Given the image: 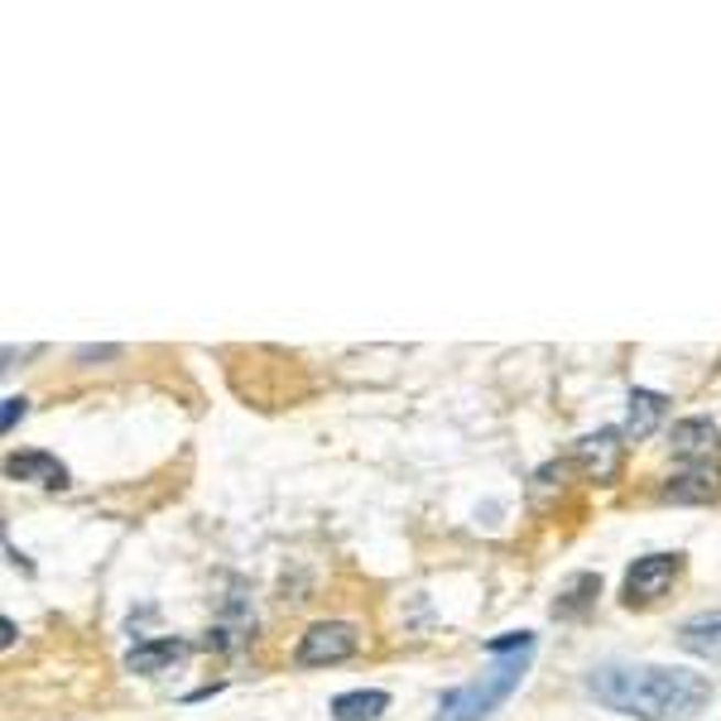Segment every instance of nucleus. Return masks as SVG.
Instances as JSON below:
<instances>
[{
  "label": "nucleus",
  "mask_w": 721,
  "mask_h": 721,
  "mask_svg": "<svg viewBox=\"0 0 721 721\" xmlns=\"http://www.w3.org/2000/svg\"><path fill=\"white\" fill-rule=\"evenodd\" d=\"M587 692L621 717L640 721H684L712 702V678L668 664H601L587 678Z\"/></svg>",
  "instance_id": "f257e3e1"
},
{
  "label": "nucleus",
  "mask_w": 721,
  "mask_h": 721,
  "mask_svg": "<svg viewBox=\"0 0 721 721\" xmlns=\"http://www.w3.org/2000/svg\"><path fill=\"white\" fill-rule=\"evenodd\" d=\"M491 668L481 678H471V684L452 688L438 698V721H487L495 707H501L510 692L520 688V678L529 674V649L520 654H491Z\"/></svg>",
  "instance_id": "f03ea898"
},
{
  "label": "nucleus",
  "mask_w": 721,
  "mask_h": 721,
  "mask_svg": "<svg viewBox=\"0 0 721 721\" xmlns=\"http://www.w3.org/2000/svg\"><path fill=\"white\" fill-rule=\"evenodd\" d=\"M357 645H361V631L351 621H318V625H308L304 631L294 659H298V668H327V664L351 659Z\"/></svg>",
  "instance_id": "7ed1b4c3"
},
{
  "label": "nucleus",
  "mask_w": 721,
  "mask_h": 721,
  "mask_svg": "<svg viewBox=\"0 0 721 721\" xmlns=\"http://www.w3.org/2000/svg\"><path fill=\"white\" fill-rule=\"evenodd\" d=\"M678 572H684V558L678 554H645L635 558V568L625 572V607H649V601H659L668 587L678 582Z\"/></svg>",
  "instance_id": "20e7f679"
},
{
  "label": "nucleus",
  "mask_w": 721,
  "mask_h": 721,
  "mask_svg": "<svg viewBox=\"0 0 721 721\" xmlns=\"http://www.w3.org/2000/svg\"><path fill=\"white\" fill-rule=\"evenodd\" d=\"M625 433L621 428H601V433H587V438H577L572 448V462L587 471L592 481L601 487H611L615 477H621V457H625Z\"/></svg>",
  "instance_id": "39448f33"
},
{
  "label": "nucleus",
  "mask_w": 721,
  "mask_h": 721,
  "mask_svg": "<svg viewBox=\"0 0 721 721\" xmlns=\"http://www.w3.org/2000/svg\"><path fill=\"white\" fill-rule=\"evenodd\" d=\"M668 448H674V457H684L688 467L717 462L721 457V433H717L712 418H678L674 433H668Z\"/></svg>",
  "instance_id": "423d86ee"
},
{
  "label": "nucleus",
  "mask_w": 721,
  "mask_h": 721,
  "mask_svg": "<svg viewBox=\"0 0 721 721\" xmlns=\"http://www.w3.org/2000/svg\"><path fill=\"white\" fill-rule=\"evenodd\" d=\"M664 501H674V505H712V501H721V467L717 462L684 467L678 477H668Z\"/></svg>",
  "instance_id": "0eeeda50"
},
{
  "label": "nucleus",
  "mask_w": 721,
  "mask_h": 721,
  "mask_svg": "<svg viewBox=\"0 0 721 721\" xmlns=\"http://www.w3.org/2000/svg\"><path fill=\"white\" fill-rule=\"evenodd\" d=\"M6 477L39 481V487H54V491L68 487V467H63L58 457H48V452H15V457H6Z\"/></svg>",
  "instance_id": "6e6552de"
},
{
  "label": "nucleus",
  "mask_w": 721,
  "mask_h": 721,
  "mask_svg": "<svg viewBox=\"0 0 721 721\" xmlns=\"http://www.w3.org/2000/svg\"><path fill=\"white\" fill-rule=\"evenodd\" d=\"M678 645L707 664H721V611H702V615H692V621H684Z\"/></svg>",
  "instance_id": "1a4fd4ad"
},
{
  "label": "nucleus",
  "mask_w": 721,
  "mask_h": 721,
  "mask_svg": "<svg viewBox=\"0 0 721 721\" xmlns=\"http://www.w3.org/2000/svg\"><path fill=\"white\" fill-rule=\"evenodd\" d=\"M188 659V640H144L125 654V668L130 674H160V668Z\"/></svg>",
  "instance_id": "9d476101"
},
{
  "label": "nucleus",
  "mask_w": 721,
  "mask_h": 721,
  "mask_svg": "<svg viewBox=\"0 0 721 721\" xmlns=\"http://www.w3.org/2000/svg\"><path fill=\"white\" fill-rule=\"evenodd\" d=\"M625 404H631V414H625V438H649V433L654 428H659V418H664V395H659V390H631V400H625Z\"/></svg>",
  "instance_id": "9b49d317"
},
{
  "label": "nucleus",
  "mask_w": 721,
  "mask_h": 721,
  "mask_svg": "<svg viewBox=\"0 0 721 721\" xmlns=\"http://www.w3.org/2000/svg\"><path fill=\"white\" fill-rule=\"evenodd\" d=\"M597 592H601V577L597 572H572L568 582H562L558 601H554V615H558V621H572V615H582L587 607H592Z\"/></svg>",
  "instance_id": "f8f14e48"
},
{
  "label": "nucleus",
  "mask_w": 721,
  "mask_h": 721,
  "mask_svg": "<svg viewBox=\"0 0 721 721\" xmlns=\"http://www.w3.org/2000/svg\"><path fill=\"white\" fill-rule=\"evenodd\" d=\"M380 712H390V692H380V688H361V692H342V698H332L337 721H375Z\"/></svg>",
  "instance_id": "ddd939ff"
},
{
  "label": "nucleus",
  "mask_w": 721,
  "mask_h": 721,
  "mask_svg": "<svg viewBox=\"0 0 721 721\" xmlns=\"http://www.w3.org/2000/svg\"><path fill=\"white\" fill-rule=\"evenodd\" d=\"M520 649H534L529 631H510V635H491L487 640V654H520Z\"/></svg>",
  "instance_id": "4468645a"
},
{
  "label": "nucleus",
  "mask_w": 721,
  "mask_h": 721,
  "mask_svg": "<svg viewBox=\"0 0 721 721\" xmlns=\"http://www.w3.org/2000/svg\"><path fill=\"white\" fill-rule=\"evenodd\" d=\"M24 409H30V400H20V395H10V400H6V409H0V428H6V433H10V428H15V424H20V418H24Z\"/></svg>",
  "instance_id": "2eb2a0df"
},
{
  "label": "nucleus",
  "mask_w": 721,
  "mask_h": 721,
  "mask_svg": "<svg viewBox=\"0 0 721 721\" xmlns=\"http://www.w3.org/2000/svg\"><path fill=\"white\" fill-rule=\"evenodd\" d=\"M107 357H116V347H83L77 351V361H107Z\"/></svg>",
  "instance_id": "dca6fc26"
},
{
  "label": "nucleus",
  "mask_w": 721,
  "mask_h": 721,
  "mask_svg": "<svg viewBox=\"0 0 721 721\" xmlns=\"http://www.w3.org/2000/svg\"><path fill=\"white\" fill-rule=\"evenodd\" d=\"M0 645H15V621H0Z\"/></svg>",
  "instance_id": "f3484780"
}]
</instances>
